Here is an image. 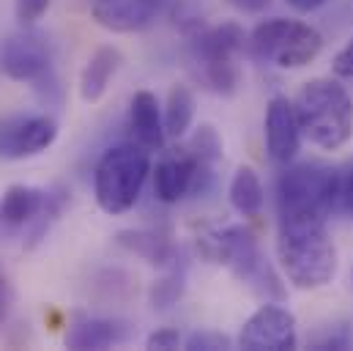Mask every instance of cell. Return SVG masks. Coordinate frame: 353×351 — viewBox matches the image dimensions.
<instances>
[{
  "label": "cell",
  "instance_id": "30",
  "mask_svg": "<svg viewBox=\"0 0 353 351\" xmlns=\"http://www.w3.org/2000/svg\"><path fill=\"white\" fill-rule=\"evenodd\" d=\"M293 11H299V14H310V11H318L321 6H326L329 0H285Z\"/></svg>",
  "mask_w": 353,
  "mask_h": 351
},
{
  "label": "cell",
  "instance_id": "13",
  "mask_svg": "<svg viewBox=\"0 0 353 351\" xmlns=\"http://www.w3.org/2000/svg\"><path fill=\"white\" fill-rule=\"evenodd\" d=\"M52 189L30 187V184H11L0 200V225L6 231H28L50 206Z\"/></svg>",
  "mask_w": 353,
  "mask_h": 351
},
{
  "label": "cell",
  "instance_id": "6",
  "mask_svg": "<svg viewBox=\"0 0 353 351\" xmlns=\"http://www.w3.org/2000/svg\"><path fill=\"white\" fill-rule=\"evenodd\" d=\"M247 50L261 64H271L276 69L293 72V69L310 66L321 55L323 36L301 19L271 17L250 33Z\"/></svg>",
  "mask_w": 353,
  "mask_h": 351
},
{
  "label": "cell",
  "instance_id": "27",
  "mask_svg": "<svg viewBox=\"0 0 353 351\" xmlns=\"http://www.w3.org/2000/svg\"><path fill=\"white\" fill-rule=\"evenodd\" d=\"M332 69H334L337 77H353V39L334 55Z\"/></svg>",
  "mask_w": 353,
  "mask_h": 351
},
{
  "label": "cell",
  "instance_id": "4",
  "mask_svg": "<svg viewBox=\"0 0 353 351\" xmlns=\"http://www.w3.org/2000/svg\"><path fill=\"white\" fill-rule=\"evenodd\" d=\"M151 151L137 143H121L101 154L93 171V195L104 214H126L143 195L151 176Z\"/></svg>",
  "mask_w": 353,
  "mask_h": 351
},
{
  "label": "cell",
  "instance_id": "10",
  "mask_svg": "<svg viewBox=\"0 0 353 351\" xmlns=\"http://www.w3.org/2000/svg\"><path fill=\"white\" fill-rule=\"evenodd\" d=\"M58 137V124L50 115L28 113L11 115L0 124V157L3 160H30L44 154Z\"/></svg>",
  "mask_w": 353,
  "mask_h": 351
},
{
  "label": "cell",
  "instance_id": "20",
  "mask_svg": "<svg viewBox=\"0 0 353 351\" xmlns=\"http://www.w3.org/2000/svg\"><path fill=\"white\" fill-rule=\"evenodd\" d=\"M194 121V93L186 86H173L168 93V107H165V129L168 137H183Z\"/></svg>",
  "mask_w": 353,
  "mask_h": 351
},
{
  "label": "cell",
  "instance_id": "29",
  "mask_svg": "<svg viewBox=\"0 0 353 351\" xmlns=\"http://www.w3.org/2000/svg\"><path fill=\"white\" fill-rule=\"evenodd\" d=\"M239 11H244V14H261V11H265L268 8V3L271 0H230Z\"/></svg>",
  "mask_w": 353,
  "mask_h": 351
},
{
  "label": "cell",
  "instance_id": "17",
  "mask_svg": "<svg viewBox=\"0 0 353 351\" xmlns=\"http://www.w3.org/2000/svg\"><path fill=\"white\" fill-rule=\"evenodd\" d=\"M118 245L126 247L129 253L145 258L154 266L170 269L181 258V250L173 245V239L165 231H148V228H137V231H121L118 234Z\"/></svg>",
  "mask_w": 353,
  "mask_h": 351
},
{
  "label": "cell",
  "instance_id": "9",
  "mask_svg": "<svg viewBox=\"0 0 353 351\" xmlns=\"http://www.w3.org/2000/svg\"><path fill=\"white\" fill-rule=\"evenodd\" d=\"M239 346L250 351H288L299 346L296 316L279 302L261 305L241 327Z\"/></svg>",
  "mask_w": 353,
  "mask_h": 351
},
{
  "label": "cell",
  "instance_id": "1",
  "mask_svg": "<svg viewBox=\"0 0 353 351\" xmlns=\"http://www.w3.org/2000/svg\"><path fill=\"white\" fill-rule=\"evenodd\" d=\"M326 220L323 214H279L276 258L296 288L315 291L337 274V247Z\"/></svg>",
  "mask_w": 353,
  "mask_h": 351
},
{
  "label": "cell",
  "instance_id": "25",
  "mask_svg": "<svg viewBox=\"0 0 353 351\" xmlns=\"http://www.w3.org/2000/svg\"><path fill=\"white\" fill-rule=\"evenodd\" d=\"M47 8H50V0H17V19L22 25H33L47 14Z\"/></svg>",
  "mask_w": 353,
  "mask_h": 351
},
{
  "label": "cell",
  "instance_id": "11",
  "mask_svg": "<svg viewBox=\"0 0 353 351\" xmlns=\"http://www.w3.org/2000/svg\"><path fill=\"white\" fill-rule=\"evenodd\" d=\"M301 124L288 96H274L265 107V151L271 162L290 165L301 151Z\"/></svg>",
  "mask_w": 353,
  "mask_h": 351
},
{
  "label": "cell",
  "instance_id": "32",
  "mask_svg": "<svg viewBox=\"0 0 353 351\" xmlns=\"http://www.w3.org/2000/svg\"><path fill=\"white\" fill-rule=\"evenodd\" d=\"M351 283H353V269H351Z\"/></svg>",
  "mask_w": 353,
  "mask_h": 351
},
{
  "label": "cell",
  "instance_id": "15",
  "mask_svg": "<svg viewBox=\"0 0 353 351\" xmlns=\"http://www.w3.org/2000/svg\"><path fill=\"white\" fill-rule=\"evenodd\" d=\"M194 173H197V160L186 149H176L165 154L154 171V195L162 203L183 200L186 195H192Z\"/></svg>",
  "mask_w": 353,
  "mask_h": 351
},
{
  "label": "cell",
  "instance_id": "2",
  "mask_svg": "<svg viewBox=\"0 0 353 351\" xmlns=\"http://www.w3.org/2000/svg\"><path fill=\"white\" fill-rule=\"evenodd\" d=\"M203 258L219 266H228L236 280H241L263 302H282L285 288L274 266L261 250L258 236L247 225H225L200 236Z\"/></svg>",
  "mask_w": 353,
  "mask_h": 351
},
{
  "label": "cell",
  "instance_id": "21",
  "mask_svg": "<svg viewBox=\"0 0 353 351\" xmlns=\"http://www.w3.org/2000/svg\"><path fill=\"white\" fill-rule=\"evenodd\" d=\"M183 291H186V266L176 263V266L168 269V274L162 280H157L151 285V294H148L151 307L154 310H170L173 305H178Z\"/></svg>",
  "mask_w": 353,
  "mask_h": 351
},
{
  "label": "cell",
  "instance_id": "23",
  "mask_svg": "<svg viewBox=\"0 0 353 351\" xmlns=\"http://www.w3.org/2000/svg\"><path fill=\"white\" fill-rule=\"evenodd\" d=\"M183 346L189 351H225L233 346V341L214 330H197L183 341Z\"/></svg>",
  "mask_w": 353,
  "mask_h": 351
},
{
  "label": "cell",
  "instance_id": "26",
  "mask_svg": "<svg viewBox=\"0 0 353 351\" xmlns=\"http://www.w3.org/2000/svg\"><path fill=\"white\" fill-rule=\"evenodd\" d=\"M181 343H183V341H181L178 330H170V327H165V330H157V332H151V335H148V341H145V349L173 351V349H178Z\"/></svg>",
  "mask_w": 353,
  "mask_h": 351
},
{
  "label": "cell",
  "instance_id": "22",
  "mask_svg": "<svg viewBox=\"0 0 353 351\" xmlns=\"http://www.w3.org/2000/svg\"><path fill=\"white\" fill-rule=\"evenodd\" d=\"M183 149H186L200 165H211V168H216V162L222 160V137H219L216 129L208 126V124L200 126Z\"/></svg>",
  "mask_w": 353,
  "mask_h": 351
},
{
  "label": "cell",
  "instance_id": "18",
  "mask_svg": "<svg viewBox=\"0 0 353 351\" xmlns=\"http://www.w3.org/2000/svg\"><path fill=\"white\" fill-rule=\"evenodd\" d=\"M118 66H121V53L115 47H110V44L99 47L88 58V64H85V69L80 75V96L88 104H96L107 93L110 80L115 77Z\"/></svg>",
  "mask_w": 353,
  "mask_h": 351
},
{
  "label": "cell",
  "instance_id": "31",
  "mask_svg": "<svg viewBox=\"0 0 353 351\" xmlns=\"http://www.w3.org/2000/svg\"><path fill=\"white\" fill-rule=\"evenodd\" d=\"M8 305H11V288H8V283H6V274L0 272V324H3V319L8 316Z\"/></svg>",
  "mask_w": 353,
  "mask_h": 351
},
{
  "label": "cell",
  "instance_id": "5",
  "mask_svg": "<svg viewBox=\"0 0 353 351\" xmlns=\"http://www.w3.org/2000/svg\"><path fill=\"white\" fill-rule=\"evenodd\" d=\"M247 41L250 36L239 22H222L197 30L192 36V61L197 66L200 83L219 96H233L241 86L239 58L247 50Z\"/></svg>",
  "mask_w": 353,
  "mask_h": 351
},
{
  "label": "cell",
  "instance_id": "3",
  "mask_svg": "<svg viewBox=\"0 0 353 351\" xmlns=\"http://www.w3.org/2000/svg\"><path fill=\"white\" fill-rule=\"evenodd\" d=\"M293 104L301 135L312 146L337 151L353 137V99L340 80L315 77L304 83Z\"/></svg>",
  "mask_w": 353,
  "mask_h": 351
},
{
  "label": "cell",
  "instance_id": "28",
  "mask_svg": "<svg viewBox=\"0 0 353 351\" xmlns=\"http://www.w3.org/2000/svg\"><path fill=\"white\" fill-rule=\"evenodd\" d=\"M315 346H318V349H348V346H351V335H348V330L326 332Z\"/></svg>",
  "mask_w": 353,
  "mask_h": 351
},
{
  "label": "cell",
  "instance_id": "16",
  "mask_svg": "<svg viewBox=\"0 0 353 351\" xmlns=\"http://www.w3.org/2000/svg\"><path fill=\"white\" fill-rule=\"evenodd\" d=\"M129 338V330L123 321L115 319H90L77 316L66 330V349L74 351H99L118 346Z\"/></svg>",
  "mask_w": 353,
  "mask_h": 351
},
{
  "label": "cell",
  "instance_id": "14",
  "mask_svg": "<svg viewBox=\"0 0 353 351\" xmlns=\"http://www.w3.org/2000/svg\"><path fill=\"white\" fill-rule=\"evenodd\" d=\"M129 135L132 143L143 146L145 151H162L168 140L165 115L159 99L151 91H137L129 104Z\"/></svg>",
  "mask_w": 353,
  "mask_h": 351
},
{
  "label": "cell",
  "instance_id": "12",
  "mask_svg": "<svg viewBox=\"0 0 353 351\" xmlns=\"http://www.w3.org/2000/svg\"><path fill=\"white\" fill-rule=\"evenodd\" d=\"M173 0H93V19L112 33H134L148 28Z\"/></svg>",
  "mask_w": 353,
  "mask_h": 351
},
{
  "label": "cell",
  "instance_id": "24",
  "mask_svg": "<svg viewBox=\"0 0 353 351\" xmlns=\"http://www.w3.org/2000/svg\"><path fill=\"white\" fill-rule=\"evenodd\" d=\"M337 209L345 214V217H353V160L340 168V187H337Z\"/></svg>",
  "mask_w": 353,
  "mask_h": 351
},
{
  "label": "cell",
  "instance_id": "7",
  "mask_svg": "<svg viewBox=\"0 0 353 351\" xmlns=\"http://www.w3.org/2000/svg\"><path fill=\"white\" fill-rule=\"evenodd\" d=\"M340 168L326 162L285 165L276 178V211L279 214H323L337 209Z\"/></svg>",
  "mask_w": 353,
  "mask_h": 351
},
{
  "label": "cell",
  "instance_id": "8",
  "mask_svg": "<svg viewBox=\"0 0 353 351\" xmlns=\"http://www.w3.org/2000/svg\"><path fill=\"white\" fill-rule=\"evenodd\" d=\"M0 72L19 83H41L52 75V44L39 30L11 33L0 44Z\"/></svg>",
  "mask_w": 353,
  "mask_h": 351
},
{
  "label": "cell",
  "instance_id": "19",
  "mask_svg": "<svg viewBox=\"0 0 353 351\" xmlns=\"http://www.w3.org/2000/svg\"><path fill=\"white\" fill-rule=\"evenodd\" d=\"M228 198H230V206L241 217H258L263 211V181L255 173V168H250V165L236 168V173L230 178V187H228Z\"/></svg>",
  "mask_w": 353,
  "mask_h": 351
}]
</instances>
